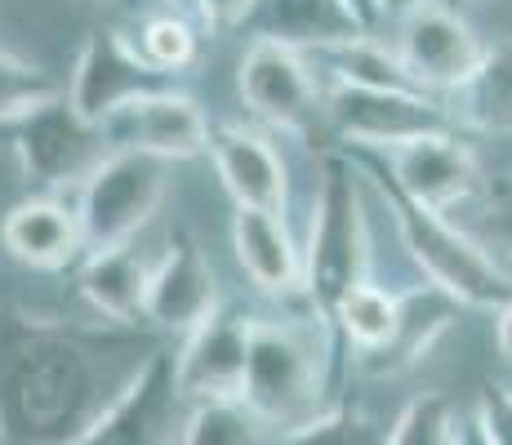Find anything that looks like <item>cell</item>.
I'll use <instances>...</instances> for the list:
<instances>
[{"instance_id":"cell-3","label":"cell","mask_w":512,"mask_h":445,"mask_svg":"<svg viewBox=\"0 0 512 445\" xmlns=\"http://www.w3.org/2000/svg\"><path fill=\"white\" fill-rule=\"evenodd\" d=\"M370 174L379 178L383 205H388L397 241L419 281H428L432 290L455 299L459 308H481V312L504 308L512 299V272L499 263V254L481 236H472L459 219H450V214L419 210V205L401 201L374 165H370Z\"/></svg>"},{"instance_id":"cell-27","label":"cell","mask_w":512,"mask_h":445,"mask_svg":"<svg viewBox=\"0 0 512 445\" xmlns=\"http://www.w3.org/2000/svg\"><path fill=\"white\" fill-rule=\"evenodd\" d=\"M130 41L161 81L165 76H183L201 58V36H196V27L183 14H147Z\"/></svg>"},{"instance_id":"cell-17","label":"cell","mask_w":512,"mask_h":445,"mask_svg":"<svg viewBox=\"0 0 512 445\" xmlns=\"http://www.w3.org/2000/svg\"><path fill=\"white\" fill-rule=\"evenodd\" d=\"M0 245L14 263L32 272H63L76 259H85V232L72 196H23L14 210L0 219Z\"/></svg>"},{"instance_id":"cell-16","label":"cell","mask_w":512,"mask_h":445,"mask_svg":"<svg viewBox=\"0 0 512 445\" xmlns=\"http://www.w3.org/2000/svg\"><path fill=\"white\" fill-rule=\"evenodd\" d=\"M210 165L219 187L232 196L236 210H281L290 201V170L268 134L250 130L241 121L210 125Z\"/></svg>"},{"instance_id":"cell-7","label":"cell","mask_w":512,"mask_h":445,"mask_svg":"<svg viewBox=\"0 0 512 445\" xmlns=\"http://www.w3.org/2000/svg\"><path fill=\"white\" fill-rule=\"evenodd\" d=\"M326 125L352 152L383 156L432 134H450L446 103L423 89H352L326 85Z\"/></svg>"},{"instance_id":"cell-34","label":"cell","mask_w":512,"mask_h":445,"mask_svg":"<svg viewBox=\"0 0 512 445\" xmlns=\"http://www.w3.org/2000/svg\"><path fill=\"white\" fill-rule=\"evenodd\" d=\"M343 5L352 9V18H357L366 32H383V9H379V0H343Z\"/></svg>"},{"instance_id":"cell-4","label":"cell","mask_w":512,"mask_h":445,"mask_svg":"<svg viewBox=\"0 0 512 445\" xmlns=\"http://www.w3.org/2000/svg\"><path fill=\"white\" fill-rule=\"evenodd\" d=\"M374 263V219L366 214V183H361L357 161L348 156H326L321 161V183L312 196V219L303 236V303L317 312H334L352 285L370 281Z\"/></svg>"},{"instance_id":"cell-9","label":"cell","mask_w":512,"mask_h":445,"mask_svg":"<svg viewBox=\"0 0 512 445\" xmlns=\"http://www.w3.org/2000/svg\"><path fill=\"white\" fill-rule=\"evenodd\" d=\"M392 45L406 58L410 76L419 81L423 94L441 98V103H446L450 94H459L490 58L486 36H481L464 14L441 5V0L437 5H423L419 14L401 18Z\"/></svg>"},{"instance_id":"cell-1","label":"cell","mask_w":512,"mask_h":445,"mask_svg":"<svg viewBox=\"0 0 512 445\" xmlns=\"http://www.w3.org/2000/svg\"><path fill=\"white\" fill-rule=\"evenodd\" d=\"M161 352L125 325L9 316L0 325V445H72Z\"/></svg>"},{"instance_id":"cell-31","label":"cell","mask_w":512,"mask_h":445,"mask_svg":"<svg viewBox=\"0 0 512 445\" xmlns=\"http://www.w3.org/2000/svg\"><path fill=\"white\" fill-rule=\"evenodd\" d=\"M263 0H192L196 18H201L210 32H236V27L254 23Z\"/></svg>"},{"instance_id":"cell-26","label":"cell","mask_w":512,"mask_h":445,"mask_svg":"<svg viewBox=\"0 0 512 445\" xmlns=\"http://www.w3.org/2000/svg\"><path fill=\"white\" fill-rule=\"evenodd\" d=\"M63 94L67 89L58 85L45 67L27 63L14 49L0 45V125L14 130V125L32 121L36 112H45V107L63 103Z\"/></svg>"},{"instance_id":"cell-33","label":"cell","mask_w":512,"mask_h":445,"mask_svg":"<svg viewBox=\"0 0 512 445\" xmlns=\"http://www.w3.org/2000/svg\"><path fill=\"white\" fill-rule=\"evenodd\" d=\"M495 348L504 356V365H512V299L495 312Z\"/></svg>"},{"instance_id":"cell-36","label":"cell","mask_w":512,"mask_h":445,"mask_svg":"<svg viewBox=\"0 0 512 445\" xmlns=\"http://www.w3.org/2000/svg\"><path fill=\"white\" fill-rule=\"evenodd\" d=\"M464 5H486V0H464Z\"/></svg>"},{"instance_id":"cell-15","label":"cell","mask_w":512,"mask_h":445,"mask_svg":"<svg viewBox=\"0 0 512 445\" xmlns=\"http://www.w3.org/2000/svg\"><path fill=\"white\" fill-rule=\"evenodd\" d=\"M187 405L174 383V356L156 352L121 401L72 445H179Z\"/></svg>"},{"instance_id":"cell-5","label":"cell","mask_w":512,"mask_h":445,"mask_svg":"<svg viewBox=\"0 0 512 445\" xmlns=\"http://www.w3.org/2000/svg\"><path fill=\"white\" fill-rule=\"evenodd\" d=\"M170 192V165L134 152H107L72 192L81 214L85 250H116L134 245L147 232V223L161 214V201Z\"/></svg>"},{"instance_id":"cell-22","label":"cell","mask_w":512,"mask_h":445,"mask_svg":"<svg viewBox=\"0 0 512 445\" xmlns=\"http://www.w3.org/2000/svg\"><path fill=\"white\" fill-rule=\"evenodd\" d=\"M455 130L512 134V41L490 45V58L459 94L446 98Z\"/></svg>"},{"instance_id":"cell-2","label":"cell","mask_w":512,"mask_h":445,"mask_svg":"<svg viewBox=\"0 0 512 445\" xmlns=\"http://www.w3.org/2000/svg\"><path fill=\"white\" fill-rule=\"evenodd\" d=\"M334 321L308 303L303 312L254 316L250 330V374L241 401L263 419V428L290 437L303 423L330 410L334 370Z\"/></svg>"},{"instance_id":"cell-28","label":"cell","mask_w":512,"mask_h":445,"mask_svg":"<svg viewBox=\"0 0 512 445\" xmlns=\"http://www.w3.org/2000/svg\"><path fill=\"white\" fill-rule=\"evenodd\" d=\"M392 441V423L374 419L361 405L334 401L326 414H317L312 423H303L290 437H277L272 445H388Z\"/></svg>"},{"instance_id":"cell-20","label":"cell","mask_w":512,"mask_h":445,"mask_svg":"<svg viewBox=\"0 0 512 445\" xmlns=\"http://www.w3.org/2000/svg\"><path fill=\"white\" fill-rule=\"evenodd\" d=\"M361 32L366 27L352 18L343 0H263L254 14V36H272L303 54H321V49H334Z\"/></svg>"},{"instance_id":"cell-24","label":"cell","mask_w":512,"mask_h":445,"mask_svg":"<svg viewBox=\"0 0 512 445\" xmlns=\"http://www.w3.org/2000/svg\"><path fill=\"white\" fill-rule=\"evenodd\" d=\"M455 312H459V303L446 299L441 290H432V285H415V290H406L401 294V334H397V343H392L388 352H379L383 361L374 365V370L397 374V370H406V365H415L419 356L450 330V316Z\"/></svg>"},{"instance_id":"cell-10","label":"cell","mask_w":512,"mask_h":445,"mask_svg":"<svg viewBox=\"0 0 512 445\" xmlns=\"http://www.w3.org/2000/svg\"><path fill=\"white\" fill-rule=\"evenodd\" d=\"M98 134H103L107 152L152 156V161L165 165L196 161V156L210 152V116H205V107L183 89H165V85L130 98Z\"/></svg>"},{"instance_id":"cell-29","label":"cell","mask_w":512,"mask_h":445,"mask_svg":"<svg viewBox=\"0 0 512 445\" xmlns=\"http://www.w3.org/2000/svg\"><path fill=\"white\" fill-rule=\"evenodd\" d=\"M455 419L459 410L437 392H423L392 419L388 445H455Z\"/></svg>"},{"instance_id":"cell-14","label":"cell","mask_w":512,"mask_h":445,"mask_svg":"<svg viewBox=\"0 0 512 445\" xmlns=\"http://www.w3.org/2000/svg\"><path fill=\"white\" fill-rule=\"evenodd\" d=\"M14 156H18V170L32 187L58 196L63 187H81L90 170L107 156L103 134L81 125L72 116L67 103H54L45 112H36L32 121L14 125Z\"/></svg>"},{"instance_id":"cell-18","label":"cell","mask_w":512,"mask_h":445,"mask_svg":"<svg viewBox=\"0 0 512 445\" xmlns=\"http://www.w3.org/2000/svg\"><path fill=\"white\" fill-rule=\"evenodd\" d=\"M232 254L250 285L268 299H303V241L290 232L281 210H236L232 214Z\"/></svg>"},{"instance_id":"cell-12","label":"cell","mask_w":512,"mask_h":445,"mask_svg":"<svg viewBox=\"0 0 512 445\" xmlns=\"http://www.w3.org/2000/svg\"><path fill=\"white\" fill-rule=\"evenodd\" d=\"M63 103L90 130H103L130 98L161 89V76L143 63V54L125 32H90L76 49V63L67 72Z\"/></svg>"},{"instance_id":"cell-11","label":"cell","mask_w":512,"mask_h":445,"mask_svg":"<svg viewBox=\"0 0 512 445\" xmlns=\"http://www.w3.org/2000/svg\"><path fill=\"white\" fill-rule=\"evenodd\" d=\"M250 330L254 312L223 299V308L201 321L174 352V383L183 405L201 401H241L250 374Z\"/></svg>"},{"instance_id":"cell-32","label":"cell","mask_w":512,"mask_h":445,"mask_svg":"<svg viewBox=\"0 0 512 445\" xmlns=\"http://www.w3.org/2000/svg\"><path fill=\"white\" fill-rule=\"evenodd\" d=\"M455 445H495L490 441V432L481 428V419L472 414V405L468 410H459V419H455Z\"/></svg>"},{"instance_id":"cell-35","label":"cell","mask_w":512,"mask_h":445,"mask_svg":"<svg viewBox=\"0 0 512 445\" xmlns=\"http://www.w3.org/2000/svg\"><path fill=\"white\" fill-rule=\"evenodd\" d=\"M423 5H437V0H379L383 27H388V23H401V18H410V14H419Z\"/></svg>"},{"instance_id":"cell-25","label":"cell","mask_w":512,"mask_h":445,"mask_svg":"<svg viewBox=\"0 0 512 445\" xmlns=\"http://www.w3.org/2000/svg\"><path fill=\"white\" fill-rule=\"evenodd\" d=\"M179 445H272V432L245 401L187 405Z\"/></svg>"},{"instance_id":"cell-37","label":"cell","mask_w":512,"mask_h":445,"mask_svg":"<svg viewBox=\"0 0 512 445\" xmlns=\"http://www.w3.org/2000/svg\"><path fill=\"white\" fill-rule=\"evenodd\" d=\"M85 5H90V0H85Z\"/></svg>"},{"instance_id":"cell-6","label":"cell","mask_w":512,"mask_h":445,"mask_svg":"<svg viewBox=\"0 0 512 445\" xmlns=\"http://www.w3.org/2000/svg\"><path fill=\"white\" fill-rule=\"evenodd\" d=\"M236 94L263 125L294 138H308L326 121V81L303 49L254 36L236 63Z\"/></svg>"},{"instance_id":"cell-13","label":"cell","mask_w":512,"mask_h":445,"mask_svg":"<svg viewBox=\"0 0 512 445\" xmlns=\"http://www.w3.org/2000/svg\"><path fill=\"white\" fill-rule=\"evenodd\" d=\"M223 308L219 294V276L214 263L205 259V250L196 245L192 232H174L165 241V250L152 263V281H147V308L143 321L156 334H187L201 321H210Z\"/></svg>"},{"instance_id":"cell-19","label":"cell","mask_w":512,"mask_h":445,"mask_svg":"<svg viewBox=\"0 0 512 445\" xmlns=\"http://www.w3.org/2000/svg\"><path fill=\"white\" fill-rule=\"evenodd\" d=\"M152 254L134 245H116V250H90L81 259L76 272V290L81 299L94 308V316H103V325H134L143 321L147 308V281H152Z\"/></svg>"},{"instance_id":"cell-21","label":"cell","mask_w":512,"mask_h":445,"mask_svg":"<svg viewBox=\"0 0 512 445\" xmlns=\"http://www.w3.org/2000/svg\"><path fill=\"white\" fill-rule=\"evenodd\" d=\"M317 63L321 81L326 85H352V89H419V81L410 76L406 58L397 54V45L379 32H361L352 41L308 54Z\"/></svg>"},{"instance_id":"cell-23","label":"cell","mask_w":512,"mask_h":445,"mask_svg":"<svg viewBox=\"0 0 512 445\" xmlns=\"http://www.w3.org/2000/svg\"><path fill=\"white\" fill-rule=\"evenodd\" d=\"M330 321L348 348H357L361 356H379L401 334V294L383 281H361L339 299Z\"/></svg>"},{"instance_id":"cell-8","label":"cell","mask_w":512,"mask_h":445,"mask_svg":"<svg viewBox=\"0 0 512 445\" xmlns=\"http://www.w3.org/2000/svg\"><path fill=\"white\" fill-rule=\"evenodd\" d=\"M370 165L388 178V187L401 201L419 205V210L450 214V219H455L468 201H477L481 183H486L477 152H472L455 130L419 138V143H406V147H397V152L370 156Z\"/></svg>"},{"instance_id":"cell-30","label":"cell","mask_w":512,"mask_h":445,"mask_svg":"<svg viewBox=\"0 0 512 445\" xmlns=\"http://www.w3.org/2000/svg\"><path fill=\"white\" fill-rule=\"evenodd\" d=\"M472 414L481 419V428L490 432L495 445H512V383L481 388V397L472 401Z\"/></svg>"}]
</instances>
